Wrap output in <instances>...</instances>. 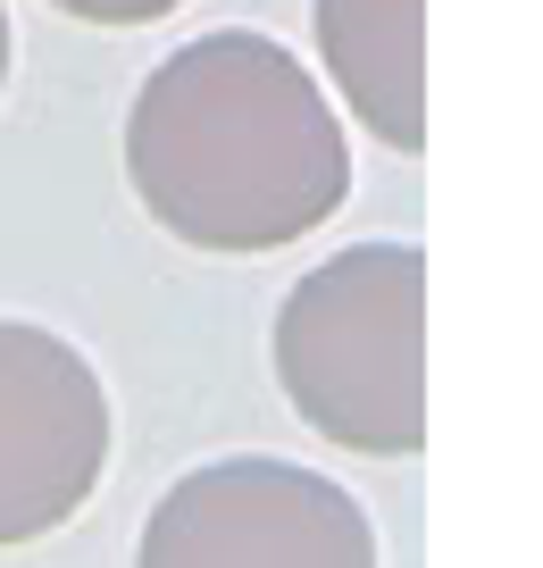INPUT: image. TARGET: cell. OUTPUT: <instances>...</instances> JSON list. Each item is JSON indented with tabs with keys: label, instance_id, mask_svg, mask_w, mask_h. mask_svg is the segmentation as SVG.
Here are the masks:
<instances>
[{
	"label": "cell",
	"instance_id": "obj_1",
	"mask_svg": "<svg viewBox=\"0 0 543 568\" xmlns=\"http://www.w3.org/2000/svg\"><path fill=\"white\" fill-rule=\"evenodd\" d=\"M125 176L193 251H284L351 193V151L318 75L268 34H201L142 75L125 109Z\"/></svg>",
	"mask_w": 543,
	"mask_h": 568
},
{
	"label": "cell",
	"instance_id": "obj_2",
	"mask_svg": "<svg viewBox=\"0 0 543 568\" xmlns=\"http://www.w3.org/2000/svg\"><path fill=\"white\" fill-rule=\"evenodd\" d=\"M276 385L326 444L360 460L426 452V251L351 243L284 293Z\"/></svg>",
	"mask_w": 543,
	"mask_h": 568
},
{
	"label": "cell",
	"instance_id": "obj_3",
	"mask_svg": "<svg viewBox=\"0 0 543 568\" xmlns=\"http://www.w3.org/2000/svg\"><path fill=\"white\" fill-rule=\"evenodd\" d=\"M134 568H376V527L301 460H210L159 494Z\"/></svg>",
	"mask_w": 543,
	"mask_h": 568
},
{
	"label": "cell",
	"instance_id": "obj_4",
	"mask_svg": "<svg viewBox=\"0 0 543 568\" xmlns=\"http://www.w3.org/2000/svg\"><path fill=\"white\" fill-rule=\"evenodd\" d=\"M109 468V393L68 335L0 318V551L59 535Z\"/></svg>",
	"mask_w": 543,
	"mask_h": 568
},
{
	"label": "cell",
	"instance_id": "obj_5",
	"mask_svg": "<svg viewBox=\"0 0 543 568\" xmlns=\"http://www.w3.org/2000/svg\"><path fill=\"white\" fill-rule=\"evenodd\" d=\"M334 92L402 160L426 151V0H318Z\"/></svg>",
	"mask_w": 543,
	"mask_h": 568
},
{
	"label": "cell",
	"instance_id": "obj_6",
	"mask_svg": "<svg viewBox=\"0 0 543 568\" xmlns=\"http://www.w3.org/2000/svg\"><path fill=\"white\" fill-rule=\"evenodd\" d=\"M51 9H68V18H84V26H109V34H134V26L175 18L184 0H51Z\"/></svg>",
	"mask_w": 543,
	"mask_h": 568
},
{
	"label": "cell",
	"instance_id": "obj_7",
	"mask_svg": "<svg viewBox=\"0 0 543 568\" xmlns=\"http://www.w3.org/2000/svg\"><path fill=\"white\" fill-rule=\"evenodd\" d=\"M0 84H9V9H0Z\"/></svg>",
	"mask_w": 543,
	"mask_h": 568
}]
</instances>
